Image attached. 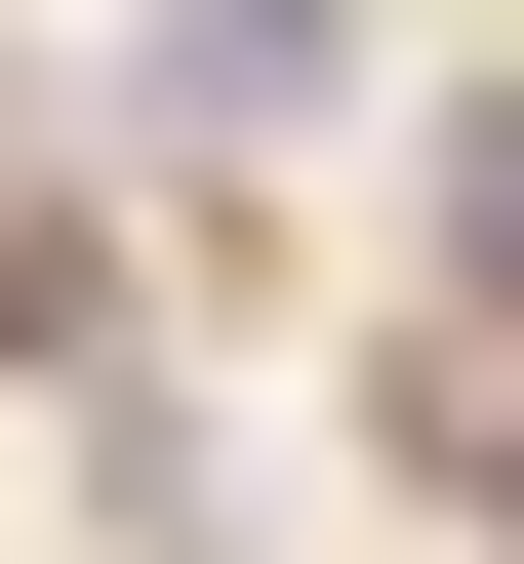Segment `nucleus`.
<instances>
[{
	"label": "nucleus",
	"instance_id": "f257e3e1",
	"mask_svg": "<svg viewBox=\"0 0 524 564\" xmlns=\"http://www.w3.org/2000/svg\"><path fill=\"white\" fill-rule=\"evenodd\" d=\"M162 82H202V121H323V82H363V0H162Z\"/></svg>",
	"mask_w": 524,
	"mask_h": 564
}]
</instances>
